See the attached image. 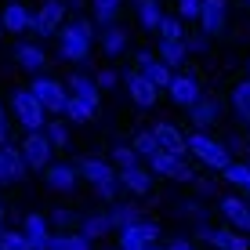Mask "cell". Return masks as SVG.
<instances>
[{"label":"cell","mask_w":250,"mask_h":250,"mask_svg":"<svg viewBox=\"0 0 250 250\" xmlns=\"http://www.w3.org/2000/svg\"><path fill=\"white\" fill-rule=\"evenodd\" d=\"M4 33H7V29H4V22H0V37H4Z\"/></svg>","instance_id":"cell-49"},{"label":"cell","mask_w":250,"mask_h":250,"mask_svg":"<svg viewBox=\"0 0 250 250\" xmlns=\"http://www.w3.org/2000/svg\"><path fill=\"white\" fill-rule=\"evenodd\" d=\"M102 51H105L109 58H120L127 51V33L120 29V25H102Z\"/></svg>","instance_id":"cell-22"},{"label":"cell","mask_w":250,"mask_h":250,"mask_svg":"<svg viewBox=\"0 0 250 250\" xmlns=\"http://www.w3.org/2000/svg\"><path fill=\"white\" fill-rule=\"evenodd\" d=\"M22 152H25L29 170H47L51 167V156H55V145H51L47 131H29L22 138Z\"/></svg>","instance_id":"cell-5"},{"label":"cell","mask_w":250,"mask_h":250,"mask_svg":"<svg viewBox=\"0 0 250 250\" xmlns=\"http://www.w3.org/2000/svg\"><path fill=\"white\" fill-rule=\"evenodd\" d=\"M149 170L152 174H160V178H170V182H192V167L185 163V156H174V152H156V156L149 160Z\"/></svg>","instance_id":"cell-7"},{"label":"cell","mask_w":250,"mask_h":250,"mask_svg":"<svg viewBox=\"0 0 250 250\" xmlns=\"http://www.w3.org/2000/svg\"><path fill=\"white\" fill-rule=\"evenodd\" d=\"M221 214H225V221L232 229L250 232V207H247L243 196H225V200H221Z\"/></svg>","instance_id":"cell-15"},{"label":"cell","mask_w":250,"mask_h":250,"mask_svg":"<svg viewBox=\"0 0 250 250\" xmlns=\"http://www.w3.org/2000/svg\"><path fill=\"white\" fill-rule=\"evenodd\" d=\"M47 225H51V218H44V214H25V221H22V232L29 236L33 250H47V239H51Z\"/></svg>","instance_id":"cell-17"},{"label":"cell","mask_w":250,"mask_h":250,"mask_svg":"<svg viewBox=\"0 0 250 250\" xmlns=\"http://www.w3.org/2000/svg\"><path fill=\"white\" fill-rule=\"evenodd\" d=\"M138 7V22L145 25V29L160 33V22H163V11H160V0H134Z\"/></svg>","instance_id":"cell-26"},{"label":"cell","mask_w":250,"mask_h":250,"mask_svg":"<svg viewBox=\"0 0 250 250\" xmlns=\"http://www.w3.org/2000/svg\"><path fill=\"white\" fill-rule=\"evenodd\" d=\"M109 218H113V229L124 232V229H131L134 221H142V210H138L134 203H120V200H116L113 210H109Z\"/></svg>","instance_id":"cell-28"},{"label":"cell","mask_w":250,"mask_h":250,"mask_svg":"<svg viewBox=\"0 0 250 250\" xmlns=\"http://www.w3.org/2000/svg\"><path fill=\"white\" fill-rule=\"evenodd\" d=\"M134 232H142V236L145 239H149V243H156V239H160V225H156V221H149V218H142V221H134V225H131Z\"/></svg>","instance_id":"cell-42"},{"label":"cell","mask_w":250,"mask_h":250,"mask_svg":"<svg viewBox=\"0 0 250 250\" xmlns=\"http://www.w3.org/2000/svg\"><path fill=\"white\" fill-rule=\"evenodd\" d=\"M94 239H87L83 232H58L47 239V250H91Z\"/></svg>","instance_id":"cell-24"},{"label":"cell","mask_w":250,"mask_h":250,"mask_svg":"<svg viewBox=\"0 0 250 250\" xmlns=\"http://www.w3.org/2000/svg\"><path fill=\"white\" fill-rule=\"evenodd\" d=\"M29 91L37 94L40 102H44V109H47V113L65 116V105H69V87H62L58 80H51V76H44V73H37V80L29 83Z\"/></svg>","instance_id":"cell-4"},{"label":"cell","mask_w":250,"mask_h":250,"mask_svg":"<svg viewBox=\"0 0 250 250\" xmlns=\"http://www.w3.org/2000/svg\"><path fill=\"white\" fill-rule=\"evenodd\" d=\"M203 47H207V33L200 29L196 37H188V51H203Z\"/></svg>","instance_id":"cell-44"},{"label":"cell","mask_w":250,"mask_h":250,"mask_svg":"<svg viewBox=\"0 0 250 250\" xmlns=\"http://www.w3.org/2000/svg\"><path fill=\"white\" fill-rule=\"evenodd\" d=\"M0 247H4V250H33L29 236H25L22 229H4V232H0Z\"/></svg>","instance_id":"cell-36"},{"label":"cell","mask_w":250,"mask_h":250,"mask_svg":"<svg viewBox=\"0 0 250 250\" xmlns=\"http://www.w3.org/2000/svg\"><path fill=\"white\" fill-rule=\"evenodd\" d=\"M188 120H192L200 131H207L210 124H218V102L214 98H200L192 109H188Z\"/></svg>","instance_id":"cell-23"},{"label":"cell","mask_w":250,"mask_h":250,"mask_svg":"<svg viewBox=\"0 0 250 250\" xmlns=\"http://www.w3.org/2000/svg\"><path fill=\"white\" fill-rule=\"evenodd\" d=\"M69 94H76V98L91 102V105H102V87L94 76H83V73H73L69 76Z\"/></svg>","instance_id":"cell-20"},{"label":"cell","mask_w":250,"mask_h":250,"mask_svg":"<svg viewBox=\"0 0 250 250\" xmlns=\"http://www.w3.org/2000/svg\"><path fill=\"white\" fill-rule=\"evenodd\" d=\"M188 152H192V156L200 160L203 167H214V170H225L229 163H232V149H229V142H221V138H214V134L200 131V127L188 134Z\"/></svg>","instance_id":"cell-2"},{"label":"cell","mask_w":250,"mask_h":250,"mask_svg":"<svg viewBox=\"0 0 250 250\" xmlns=\"http://www.w3.org/2000/svg\"><path fill=\"white\" fill-rule=\"evenodd\" d=\"M94 80H98V87H102V91H113L116 83H120V73H116V69H102Z\"/></svg>","instance_id":"cell-43"},{"label":"cell","mask_w":250,"mask_h":250,"mask_svg":"<svg viewBox=\"0 0 250 250\" xmlns=\"http://www.w3.org/2000/svg\"><path fill=\"white\" fill-rule=\"evenodd\" d=\"M120 185L134 196H149L152 192V174L149 167H131V170H120Z\"/></svg>","instance_id":"cell-21"},{"label":"cell","mask_w":250,"mask_h":250,"mask_svg":"<svg viewBox=\"0 0 250 250\" xmlns=\"http://www.w3.org/2000/svg\"><path fill=\"white\" fill-rule=\"evenodd\" d=\"M0 145H7V116H4V105H0Z\"/></svg>","instance_id":"cell-46"},{"label":"cell","mask_w":250,"mask_h":250,"mask_svg":"<svg viewBox=\"0 0 250 250\" xmlns=\"http://www.w3.org/2000/svg\"><path fill=\"white\" fill-rule=\"evenodd\" d=\"M134 69L145 76V80H152L160 91H163V87H170V80H174V69H170L167 62H163V58L149 55V51H138V58H134Z\"/></svg>","instance_id":"cell-9"},{"label":"cell","mask_w":250,"mask_h":250,"mask_svg":"<svg viewBox=\"0 0 250 250\" xmlns=\"http://www.w3.org/2000/svg\"><path fill=\"white\" fill-rule=\"evenodd\" d=\"M152 131H156L160 149H163V152H174V156H185V152H188V138L178 131L174 124H156Z\"/></svg>","instance_id":"cell-16"},{"label":"cell","mask_w":250,"mask_h":250,"mask_svg":"<svg viewBox=\"0 0 250 250\" xmlns=\"http://www.w3.org/2000/svg\"><path fill=\"white\" fill-rule=\"evenodd\" d=\"M221 178H225L229 185H236L239 192H247V196H250V163H236V160H232L229 167L221 170Z\"/></svg>","instance_id":"cell-29"},{"label":"cell","mask_w":250,"mask_h":250,"mask_svg":"<svg viewBox=\"0 0 250 250\" xmlns=\"http://www.w3.org/2000/svg\"><path fill=\"white\" fill-rule=\"evenodd\" d=\"M15 62H19L25 73H44L47 69V55L40 44H19L15 47Z\"/></svg>","instance_id":"cell-18"},{"label":"cell","mask_w":250,"mask_h":250,"mask_svg":"<svg viewBox=\"0 0 250 250\" xmlns=\"http://www.w3.org/2000/svg\"><path fill=\"white\" fill-rule=\"evenodd\" d=\"M229 19V0H203V11H200V29L207 37H218L225 29Z\"/></svg>","instance_id":"cell-11"},{"label":"cell","mask_w":250,"mask_h":250,"mask_svg":"<svg viewBox=\"0 0 250 250\" xmlns=\"http://www.w3.org/2000/svg\"><path fill=\"white\" fill-rule=\"evenodd\" d=\"M0 22H4L7 33H25V29L33 25V11H29L25 4H15V0H11V4L0 11Z\"/></svg>","instance_id":"cell-19"},{"label":"cell","mask_w":250,"mask_h":250,"mask_svg":"<svg viewBox=\"0 0 250 250\" xmlns=\"http://www.w3.org/2000/svg\"><path fill=\"white\" fill-rule=\"evenodd\" d=\"M160 40H188V37H185V19H182V15H163V22H160Z\"/></svg>","instance_id":"cell-32"},{"label":"cell","mask_w":250,"mask_h":250,"mask_svg":"<svg viewBox=\"0 0 250 250\" xmlns=\"http://www.w3.org/2000/svg\"><path fill=\"white\" fill-rule=\"evenodd\" d=\"M76 167H80V178H87L91 185H102V182H113V178H120L116 163H105V160H98V156L80 160Z\"/></svg>","instance_id":"cell-14"},{"label":"cell","mask_w":250,"mask_h":250,"mask_svg":"<svg viewBox=\"0 0 250 250\" xmlns=\"http://www.w3.org/2000/svg\"><path fill=\"white\" fill-rule=\"evenodd\" d=\"M4 221H7V210H4V203H0V232H4Z\"/></svg>","instance_id":"cell-47"},{"label":"cell","mask_w":250,"mask_h":250,"mask_svg":"<svg viewBox=\"0 0 250 250\" xmlns=\"http://www.w3.org/2000/svg\"><path fill=\"white\" fill-rule=\"evenodd\" d=\"M113 163H116V170L142 167V152H138L134 145H116V149H113Z\"/></svg>","instance_id":"cell-33"},{"label":"cell","mask_w":250,"mask_h":250,"mask_svg":"<svg viewBox=\"0 0 250 250\" xmlns=\"http://www.w3.org/2000/svg\"><path fill=\"white\" fill-rule=\"evenodd\" d=\"M160 58H163L170 69L185 65V58H188V40H160Z\"/></svg>","instance_id":"cell-25"},{"label":"cell","mask_w":250,"mask_h":250,"mask_svg":"<svg viewBox=\"0 0 250 250\" xmlns=\"http://www.w3.org/2000/svg\"><path fill=\"white\" fill-rule=\"evenodd\" d=\"M120 188H124V185H120V178H113V182H102V185H94V192H98L102 200L116 203V200H120Z\"/></svg>","instance_id":"cell-41"},{"label":"cell","mask_w":250,"mask_h":250,"mask_svg":"<svg viewBox=\"0 0 250 250\" xmlns=\"http://www.w3.org/2000/svg\"><path fill=\"white\" fill-rule=\"evenodd\" d=\"M11 109H15V120H19L25 131H44L47 109H44V102H40L29 87H22V91L11 94Z\"/></svg>","instance_id":"cell-3"},{"label":"cell","mask_w":250,"mask_h":250,"mask_svg":"<svg viewBox=\"0 0 250 250\" xmlns=\"http://www.w3.org/2000/svg\"><path fill=\"white\" fill-rule=\"evenodd\" d=\"M152 243L142 236V232H134V229H124L120 232V250H149Z\"/></svg>","instance_id":"cell-37"},{"label":"cell","mask_w":250,"mask_h":250,"mask_svg":"<svg viewBox=\"0 0 250 250\" xmlns=\"http://www.w3.org/2000/svg\"><path fill=\"white\" fill-rule=\"evenodd\" d=\"M200 11H203V0H178V15L185 22H200Z\"/></svg>","instance_id":"cell-40"},{"label":"cell","mask_w":250,"mask_h":250,"mask_svg":"<svg viewBox=\"0 0 250 250\" xmlns=\"http://www.w3.org/2000/svg\"><path fill=\"white\" fill-rule=\"evenodd\" d=\"M109 229H113V218H109V214H87V218L80 221V232L87 239H102Z\"/></svg>","instance_id":"cell-30"},{"label":"cell","mask_w":250,"mask_h":250,"mask_svg":"<svg viewBox=\"0 0 250 250\" xmlns=\"http://www.w3.org/2000/svg\"><path fill=\"white\" fill-rule=\"evenodd\" d=\"M149 250H167V247H160V243H152V247H149Z\"/></svg>","instance_id":"cell-48"},{"label":"cell","mask_w":250,"mask_h":250,"mask_svg":"<svg viewBox=\"0 0 250 250\" xmlns=\"http://www.w3.org/2000/svg\"><path fill=\"white\" fill-rule=\"evenodd\" d=\"M116 250H120V247H116Z\"/></svg>","instance_id":"cell-52"},{"label":"cell","mask_w":250,"mask_h":250,"mask_svg":"<svg viewBox=\"0 0 250 250\" xmlns=\"http://www.w3.org/2000/svg\"><path fill=\"white\" fill-rule=\"evenodd\" d=\"M0 250H4V247H0Z\"/></svg>","instance_id":"cell-51"},{"label":"cell","mask_w":250,"mask_h":250,"mask_svg":"<svg viewBox=\"0 0 250 250\" xmlns=\"http://www.w3.org/2000/svg\"><path fill=\"white\" fill-rule=\"evenodd\" d=\"M65 0H44V7L40 11H33V33H40V37H51V33L62 29V19H65Z\"/></svg>","instance_id":"cell-8"},{"label":"cell","mask_w":250,"mask_h":250,"mask_svg":"<svg viewBox=\"0 0 250 250\" xmlns=\"http://www.w3.org/2000/svg\"><path fill=\"white\" fill-rule=\"evenodd\" d=\"M200 239H207L214 250H247V239L236 229H200Z\"/></svg>","instance_id":"cell-13"},{"label":"cell","mask_w":250,"mask_h":250,"mask_svg":"<svg viewBox=\"0 0 250 250\" xmlns=\"http://www.w3.org/2000/svg\"><path fill=\"white\" fill-rule=\"evenodd\" d=\"M91 7H94V22L113 25L116 15H120V7H124V0H91Z\"/></svg>","instance_id":"cell-31"},{"label":"cell","mask_w":250,"mask_h":250,"mask_svg":"<svg viewBox=\"0 0 250 250\" xmlns=\"http://www.w3.org/2000/svg\"><path fill=\"white\" fill-rule=\"evenodd\" d=\"M44 131H47V138H51V145H55V149H65V145H69V127L62 124V120H55V124H47Z\"/></svg>","instance_id":"cell-38"},{"label":"cell","mask_w":250,"mask_h":250,"mask_svg":"<svg viewBox=\"0 0 250 250\" xmlns=\"http://www.w3.org/2000/svg\"><path fill=\"white\" fill-rule=\"evenodd\" d=\"M94 44V25L91 19H73L58 29V58L62 62H83Z\"/></svg>","instance_id":"cell-1"},{"label":"cell","mask_w":250,"mask_h":250,"mask_svg":"<svg viewBox=\"0 0 250 250\" xmlns=\"http://www.w3.org/2000/svg\"><path fill=\"white\" fill-rule=\"evenodd\" d=\"M243 4H247V7H250V0H243Z\"/></svg>","instance_id":"cell-50"},{"label":"cell","mask_w":250,"mask_h":250,"mask_svg":"<svg viewBox=\"0 0 250 250\" xmlns=\"http://www.w3.org/2000/svg\"><path fill=\"white\" fill-rule=\"evenodd\" d=\"M94 116H98V105H91V102H83V98H76V94H69L65 120H73V124H91Z\"/></svg>","instance_id":"cell-27"},{"label":"cell","mask_w":250,"mask_h":250,"mask_svg":"<svg viewBox=\"0 0 250 250\" xmlns=\"http://www.w3.org/2000/svg\"><path fill=\"white\" fill-rule=\"evenodd\" d=\"M127 91H131V102L138 109H152V105H156V98H160V87L152 80H145L138 69H134V73H127Z\"/></svg>","instance_id":"cell-10"},{"label":"cell","mask_w":250,"mask_h":250,"mask_svg":"<svg viewBox=\"0 0 250 250\" xmlns=\"http://www.w3.org/2000/svg\"><path fill=\"white\" fill-rule=\"evenodd\" d=\"M167 250H196V247L188 243V239H170V243H167Z\"/></svg>","instance_id":"cell-45"},{"label":"cell","mask_w":250,"mask_h":250,"mask_svg":"<svg viewBox=\"0 0 250 250\" xmlns=\"http://www.w3.org/2000/svg\"><path fill=\"white\" fill-rule=\"evenodd\" d=\"M232 109H236L243 120H250V76L232 87Z\"/></svg>","instance_id":"cell-34"},{"label":"cell","mask_w":250,"mask_h":250,"mask_svg":"<svg viewBox=\"0 0 250 250\" xmlns=\"http://www.w3.org/2000/svg\"><path fill=\"white\" fill-rule=\"evenodd\" d=\"M44 178L55 192H73L76 182H80V167H73V163H51L44 170Z\"/></svg>","instance_id":"cell-12"},{"label":"cell","mask_w":250,"mask_h":250,"mask_svg":"<svg viewBox=\"0 0 250 250\" xmlns=\"http://www.w3.org/2000/svg\"><path fill=\"white\" fill-rule=\"evenodd\" d=\"M167 94H170V102H174L178 109H192L196 102L203 98V87H200V76L196 73H174V80H170V87H167Z\"/></svg>","instance_id":"cell-6"},{"label":"cell","mask_w":250,"mask_h":250,"mask_svg":"<svg viewBox=\"0 0 250 250\" xmlns=\"http://www.w3.org/2000/svg\"><path fill=\"white\" fill-rule=\"evenodd\" d=\"M134 149L142 152L145 163H149V160L160 152V138H156V131H138V134H134Z\"/></svg>","instance_id":"cell-35"},{"label":"cell","mask_w":250,"mask_h":250,"mask_svg":"<svg viewBox=\"0 0 250 250\" xmlns=\"http://www.w3.org/2000/svg\"><path fill=\"white\" fill-rule=\"evenodd\" d=\"M51 225H58L62 232H73L76 229V214L65 210V207H58V210H51Z\"/></svg>","instance_id":"cell-39"}]
</instances>
